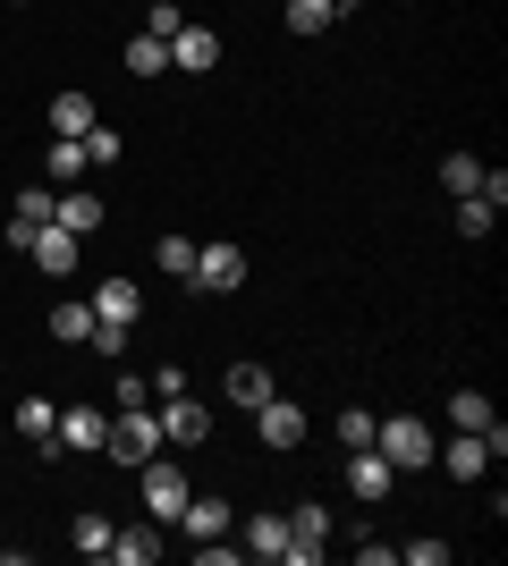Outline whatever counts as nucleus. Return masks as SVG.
<instances>
[{
  "instance_id": "obj_1",
  "label": "nucleus",
  "mask_w": 508,
  "mask_h": 566,
  "mask_svg": "<svg viewBox=\"0 0 508 566\" xmlns=\"http://www.w3.org/2000/svg\"><path fill=\"white\" fill-rule=\"evenodd\" d=\"M102 457H120V465H145V457H162V415H153V398H145V406H111Z\"/></svg>"
},
{
  "instance_id": "obj_2",
  "label": "nucleus",
  "mask_w": 508,
  "mask_h": 566,
  "mask_svg": "<svg viewBox=\"0 0 508 566\" xmlns=\"http://www.w3.org/2000/svg\"><path fill=\"white\" fill-rule=\"evenodd\" d=\"M373 449L398 473H424L433 465V431H424V415H382V423H373Z\"/></svg>"
},
{
  "instance_id": "obj_3",
  "label": "nucleus",
  "mask_w": 508,
  "mask_h": 566,
  "mask_svg": "<svg viewBox=\"0 0 508 566\" xmlns=\"http://www.w3.org/2000/svg\"><path fill=\"white\" fill-rule=\"evenodd\" d=\"M187 287H204V296H229V287H246V245H229V237L195 245V271H187Z\"/></svg>"
},
{
  "instance_id": "obj_4",
  "label": "nucleus",
  "mask_w": 508,
  "mask_h": 566,
  "mask_svg": "<svg viewBox=\"0 0 508 566\" xmlns=\"http://www.w3.org/2000/svg\"><path fill=\"white\" fill-rule=\"evenodd\" d=\"M153 415H162V449H204V440H212V406H195L187 389L169 406H153Z\"/></svg>"
},
{
  "instance_id": "obj_5",
  "label": "nucleus",
  "mask_w": 508,
  "mask_h": 566,
  "mask_svg": "<svg viewBox=\"0 0 508 566\" xmlns=\"http://www.w3.org/2000/svg\"><path fill=\"white\" fill-rule=\"evenodd\" d=\"M136 473H145V516H153V524H178V507L195 499V491H187V473L162 465V457H145Z\"/></svg>"
},
{
  "instance_id": "obj_6",
  "label": "nucleus",
  "mask_w": 508,
  "mask_h": 566,
  "mask_svg": "<svg viewBox=\"0 0 508 566\" xmlns=\"http://www.w3.org/2000/svg\"><path fill=\"white\" fill-rule=\"evenodd\" d=\"M500 203H508V169H484V178H475V195H458V237H491Z\"/></svg>"
},
{
  "instance_id": "obj_7",
  "label": "nucleus",
  "mask_w": 508,
  "mask_h": 566,
  "mask_svg": "<svg viewBox=\"0 0 508 566\" xmlns=\"http://www.w3.org/2000/svg\"><path fill=\"white\" fill-rule=\"evenodd\" d=\"M255 431H263V449H280V457H289L297 440H305V406H289L280 389H271V398L255 406Z\"/></svg>"
},
{
  "instance_id": "obj_8",
  "label": "nucleus",
  "mask_w": 508,
  "mask_h": 566,
  "mask_svg": "<svg viewBox=\"0 0 508 566\" xmlns=\"http://www.w3.org/2000/svg\"><path fill=\"white\" fill-rule=\"evenodd\" d=\"M102 431H111V415H102V406H60V431H51V449L94 457V449H102Z\"/></svg>"
},
{
  "instance_id": "obj_9",
  "label": "nucleus",
  "mask_w": 508,
  "mask_h": 566,
  "mask_svg": "<svg viewBox=\"0 0 508 566\" xmlns=\"http://www.w3.org/2000/svg\"><path fill=\"white\" fill-rule=\"evenodd\" d=\"M94 322H102V331H136V322H145L136 280H102V287H94Z\"/></svg>"
},
{
  "instance_id": "obj_10",
  "label": "nucleus",
  "mask_w": 508,
  "mask_h": 566,
  "mask_svg": "<svg viewBox=\"0 0 508 566\" xmlns=\"http://www.w3.org/2000/svg\"><path fill=\"white\" fill-rule=\"evenodd\" d=\"M322 542H331V507H314V499H305V507H289V558L314 566Z\"/></svg>"
},
{
  "instance_id": "obj_11",
  "label": "nucleus",
  "mask_w": 508,
  "mask_h": 566,
  "mask_svg": "<svg viewBox=\"0 0 508 566\" xmlns=\"http://www.w3.org/2000/svg\"><path fill=\"white\" fill-rule=\"evenodd\" d=\"M433 457H440V465H449V473H458V482H484V473H491V449H484V431H458L449 449H440V440H433Z\"/></svg>"
},
{
  "instance_id": "obj_12",
  "label": "nucleus",
  "mask_w": 508,
  "mask_h": 566,
  "mask_svg": "<svg viewBox=\"0 0 508 566\" xmlns=\"http://www.w3.org/2000/svg\"><path fill=\"white\" fill-rule=\"evenodd\" d=\"M390 482H398V465H390L382 449H348V491L356 499H382Z\"/></svg>"
},
{
  "instance_id": "obj_13",
  "label": "nucleus",
  "mask_w": 508,
  "mask_h": 566,
  "mask_svg": "<svg viewBox=\"0 0 508 566\" xmlns=\"http://www.w3.org/2000/svg\"><path fill=\"white\" fill-rule=\"evenodd\" d=\"M76 245H85V237H69V229H51V220H43V229L25 237V262H43V271H76Z\"/></svg>"
},
{
  "instance_id": "obj_14",
  "label": "nucleus",
  "mask_w": 508,
  "mask_h": 566,
  "mask_svg": "<svg viewBox=\"0 0 508 566\" xmlns=\"http://www.w3.org/2000/svg\"><path fill=\"white\" fill-rule=\"evenodd\" d=\"M51 229H69V237H94V229H102V195L69 187L60 203H51Z\"/></svg>"
},
{
  "instance_id": "obj_15",
  "label": "nucleus",
  "mask_w": 508,
  "mask_h": 566,
  "mask_svg": "<svg viewBox=\"0 0 508 566\" xmlns=\"http://www.w3.org/2000/svg\"><path fill=\"white\" fill-rule=\"evenodd\" d=\"M212 60H220L212 25H178V34H169V69H212Z\"/></svg>"
},
{
  "instance_id": "obj_16",
  "label": "nucleus",
  "mask_w": 508,
  "mask_h": 566,
  "mask_svg": "<svg viewBox=\"0 0 508 566\" xmlns=\"http://www.w3.org/2000/svg\"><path fill=\"white\" fill-rule=\"evenodd\" d=\"M111 558H120V566H153V558H162V524H127V533H111Z\"/></svg>"
},
{
  "instance_id": "obj_17",
  "label": "nucleus",
  "mask_w": 508,
  "mask_h": 566,
  "mask_svg": "<svg viewBox=\"0 0 508 566\" xmlns=\"http://www.w3.org/2000/svg\"><path fill=\"white\" fill-rule=\"evenodd\" d=\"M246 558H289V516H246Z\"/></svg>"
},
{
  "instance_id": "obj_18",
  "label": "nucleus",
  "mask_w": 508,
  "mask_h": 566,
  "mask_svg": "<svg viewBox=\"0 0 508 566\" xmlns=\"http://www.w3.org/2000/svg\"><path fill=\"white\" fill-rule=\"evenodd\" d=\"M43 178H51V187H76V178H85V144H76V136H51Z\"/></svg>"
},
{
  "instance_id": "obj_19",
  "label": "nucleus",
  "mask_w": 508,
  "mask_h": 566,
  "mask_svg": "<svg viewBox=\"0 0 508 566\" xmlns=\"http://www.w3.org/2000/svg\"><path fill=\"white\" fill-rule=\"evenodd\" d=\"M94 127V94H51V136H85Z\"/></svg>"
},
{
  "instance_id": "obj_20",
  "label": "nucleus",
  "mask_w": 508,
  "mask_h": 566,
  "mask_svg": "<svg viewBox=\"0 0 508 566\" xmlns=\"http://www.w3.org/2000/svg\"><path fill=\"white\" fill-rule=\"evenodd\" d=\"M178 524H187L195 542H220V533H229V507H220V499H187V507H178Z\"/></svg>"
},
{
  "instance_id": "obj_21",
  "label": "nucleus",
  "mask_w": 508,
  "mask_h": 566,
  "mask_svg": "<svg viewBox=\"0 0 508 566\" xmlns=\"http://www.w3.org/2000/svg\"><path fill=\"white\" fill-rule=\"evenodd\" d=\"M51 338H60V347H85V338H94V305H51Z\"/></svg>"
},
{
  "instance_id": "obj_22",
  "label": "nucleus",
  "mask_w": 508,
  "mask_h": 566,
  "mask_svg": "<svg viewBox=\"0 0 508 566\" xmlns=\"http://www.w3.org/2000/svg\"><path fill=\"white\" fill-rule=\"evenodd\" d=\"M220 389H229V406H263L271 398V373H263V364H229Z\"/></svg>"
},
{
  "instance_id": "obj_23",
  "label": "nucleus",
  "mask_w": 508,
  "mask_h": 566,
  "mask_svg": "<svg viewBox=\"0 0 508 566\" xmlns=\"http://www.w3.org/2000/svg\"><path fill=\"white\" fill-rule=\"evenodd\" d=\"M18 431L34 440V449H51V431H60V406H51V398H18Z\"/></svg>"
},
{
  "instance_id": "obj_24",
  "label": "nucleus",
  "mask_w": 508,
  "mask_h": 566,
  "mask_svg": "<svg viewBox=\"0 0 508 566\" xmlns=\"http://www.w3.org/2000/svg\"><path fill=\"white\" fill-rule=\"evenodd\" d=\"M449 423H458V431H491L500 415H491V398H484V389H458V398H449Z\"/></svg>"
},
{
  "instance_id": "obj_25",
  "label": "nucleus",
  "mask_w": 508,
  "mask_h": 566,
  "mask_svg": "<svg viewBox=\"0 0 508 566\" xmlns=\"http://www.w3.org/2000/svg\"><path fill=\"white\" fill-rule=\"evenodd\" d=\"M373 423H382L373 406H339V449H373Z\"/></svg>"
},
{
  "instance_id": "obj_26",
  "label": "nucleus",
  "mask_w": 508,
  "mask_h": 566,
  "mask_svg": "<svg viewBox=\"0 0 508 566\" xmlns=\"http://www.w3.org/2000/svg\"><path fill=\"white\" fill-rule=\"evenodd\" d=\"M127 69H136V76H162L169 69V43H162V34H136V43H127Z\"/></svg>"
},
{
  "instance_id": "obj_27",
  "label": "nucleus",
  "mask_w": 508,
  "mask_h": 566,
  "mask_svg": "<svg viewBox=\"0 0 508 566\" xmlns=\"http://www.w3.org/2000/svg\"><path fill=\"white\" fill-rule=\"evenodd\" d=\"M475 178H484L475 153H449V161H440V187H449V195H475Z\"/></svg>"
},
{
  "instance_id": "obj_28",
  "label": "nucleus",
  "mask_w": 508,
  "mask_h": 566,
  "mask_svg": "<svg viewBox=\"0 0 508 566\" xmlns=\"http://www.w3.org/2000/svg\"><path fill=\"white\" fill-rule=\"evenodd\" d=\"M111 533H120L111 516H76V549H85V558H111Z\"/></svg>"
},
{
  "instance_id": "obj_29",
  "label": "nucleus",
  "mask_w": 508,
  "mask_h": 566,
  "mask_svg": "<svg viewBox=\"0 0 508 566\" xmlns=\"http://www.w3.org/2000/svg\"><path fill=\"white\" fill-rule=\"evenodd\" d=\"M331 25V0H289V34H322Z\"/></svg>"
},
{
  "instance_id": "obj_30",
  "label": "nucleus",
  "mask_w": 508,
  "mask_h": 566,
  "mask_svg": "<svg viewBox=\"0 0 508 566\" xmlns=\"http://www.w3.org/2000/svg\"><path fill=\"white\" fill-rule=\"evenodd\" d=\"M162 271H169V280H187V271H195V237H162Z\"/></svg>"
},
{
  "instance_id": "obj_31",
  "label": "nucleus",
  "mask_w": 508,
  "mask_h": 566,
  "mask_svg": "<svg viewBox=\"0 0 508 566\" xmlns=\"http://www.w3.org/2000/svg\"><path fill=\"white\" fill-rule=\"evenodd\" d=\"M398 558L407 566H449V542H398Z\"/></svg>"
},
{
  "instance_id": "obj_32",
  "label": "nucleus",
  "mask_w": 508,
  "mask_h": 566,
  "mask_svg": "<svg viewBox=\"0 0 508 566\" xmlns=\"http://www.w3.org/2000/svg\"><path fill=\"white\" fill-rule=\"evenodd\" d=\"M145 398H153L145 373H120V380H111V406H145Z\"/></svg>"
},
{
  "instance_id": "obj_33",
  "label": "nucleus",
  "mask_w": 508,
  "mask_h": 566,
  "mask_svg": "<svg viewBox=\"0 0 508 566\" xmlns=\"http://www.w3.org/2000/svg\"><path fill=\"white\" fill-rule=\"evenodd\" d=\"M178 25H187V18H178V0H153V25H145V34H162V43H169Z\"/></svg>"
},
{
  "instance_id": "obj_34",
  "label": "nucleus",
  "mask_w": 508,
  "mask_h": 566,
  "mask_svg": "<svg viewBox=\"0 0 508 566\" xmlns=\"http://www.w3.org/2000/svg\"><path fill=\"white\" fill-rule=\"evenodd\" d=\"M331 18H356V0H331Z\"/></svg>"
},
{
  "instance_id": "obj_35",
  "label": "nucleus",
  "mask_w": 508,
  "mask_h": 566,
  "mask_svg": "<svg viewBox=\"0 0 508 566\" xmlns=\"http://www.w3.org/2000/svg\"><path fill=\"white\" fill-rule=\"evenodd\" d=\"M18 9H25V0H18Z\"/></svg>"
}]
</instances>
